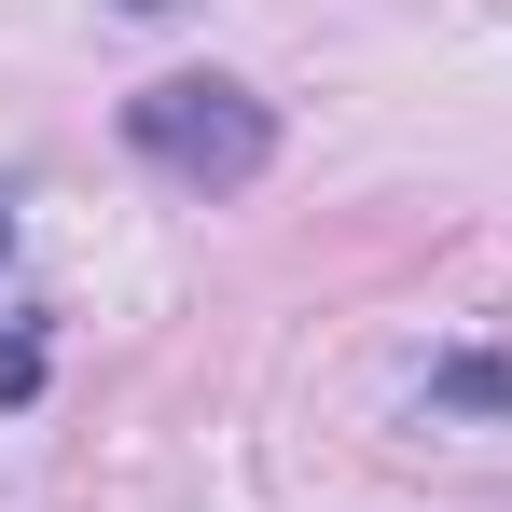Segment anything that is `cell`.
Segmentation results:
<instances>
[{
  "label": "cell",
  "mask_w": 512,
  "mask_h": 512,
  "mask_svg": "<svg viewBox=\"0 0 512 512\" xmlns=\"http://www.w3.org/2000/svg\"><path fill=\"white\" fill-rule=\"evenodd\" d=\"M42 388V333H0V402H28Z\"/></svg>",
  "instance_id": "obj_2"
},
{
  "label": "cell",
  "mask_w": 512,
  "mask_h": 512,
  "mask_svg": "<svg viewBox=\"0 0 512 512\" xmlns=\"http://www.w3.org/2000/svg\"><path fill=\"white\" fill-rule=\"evenodd\" d=\"M125 14H167V0H125Z\"/></svg>",
  "instance_id": "obj_3"
},
{
  "label": "cell",
  "mask_w": 512,
  "mask_h": 512,
  "mask_svg": "<svg viewBox=\"0 0 512 512\" xmlns=\"http://www.w3.org/2000/svg\"><path fill=\"white\" fill-rule=\"evenodd\" d=\"M125 153L194 180V194H250L263 153H277V111H263L250 84H222V70H167V84L125 97Z\"/></svg>",
  "instance_id": "obj_1"
}]
</instances>
